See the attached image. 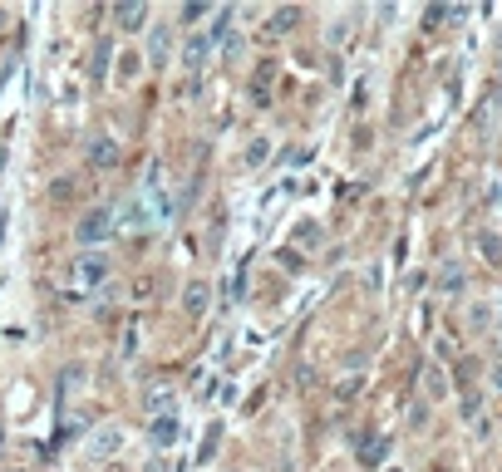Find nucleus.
<instances>
[{"mask_svg":"<svg viewBox=\"0 0 502 472\" xmlns=\"http://www.w3.org/2000/svg\"><path fill=\"white\" fill-rule=\"evenodd\" d=\"M207 55H212V35H192V40H187V49H183V64L197 74V69L207 64Z\"/></svg>","mask_w":502,"mask_h":472,"instance_id":"obj_3","label":"nucleus"},{"mask_svg":"<svg viewBox=\"0 0 502 472\" xmlns=\"http://www.w3.org/2000/svg\"><path fill=\"white\" fill-rule=\"evenodd\" d=\"M108 271H114V261H108V256H79V266H74V276L84 286H103Z\"/></svg>","mask_w":502,"mask_h":472,"instance_id":"obj_2","label":"nucleus"},{"mask_svg":"<svg viewBox=\"0 0 502 472\" xmlns=\"http://www.w3.org/2000/svg\"><path fill=\"white\" fill-rule=\"evenodd\" d=\"M183 305H187V315H202L207 310V281H192L187 295H183Z\"/></svg>","mask_w":502,"mask_h":472,"instance_id":"obj_6","label":"nucleus"},{"mask_svg":"<svg viewBox=\"0 0 502 472\" xmlns=\"http://www.w3.org/2000/svg\"><path fill=\"white\" fill-rule=\"evenodd\" d=\"M492 384H497V389H502V369H497V374H492Z\"/></svg>","mask_w":502,"mask_h":472,"instance_id":"obj_11","label":"nucleus"},{"mask_svg":"<svg viewBox=\"0 0 502 472\" xmlns=\"http://www.w3.org/2000/svg\"><path fill=\"white\" fill-rule=\"evenodd\" d=\"M162 60H167V30L158 25L153 30V64H162Z\"/></svg>","mask_w":502,"mask_h":472,"instance_id":"obj_10","label":"nucleus"},{"mask_svg":"<svg viewBox=\"0 0 502 472\" xmlns=\"http://www.w3.org/2000/svg\"><path fill=\"white\" fill-rule=\"evenodd\" d=\"M108 231H114V212H108V207H94V212L79 217L74 241H79V246H99V241H108Z\"/></svg>","mask_w":502,"mask_h":472,"instance_id":"obj_1","label":"nucleus"},{"mask_svg":"<svg viewBox=\"0 0 502 472\" xmlns=\"http://www.w3.org/2000/svg\"><path fill=\"white\" fill-rule=\"evenodd\" d=\"M89 157H94L99 168H114V163H119V143H114V138H94V143H89Z\"/></svg>","mask_w":502,"mask_h":472,"instance_id":"obj_4","label":"nucleus"},{"mask_svg":"<svg viewBox=\"0 0 502 472\" xmlns=\"http://www.w3.org/2000/svg\"><path fill=\"white\" fill-rule=\"evenodd\" d=\"M119 443H124V433H119V428H103V433L89 443V453H94V457H108V453H114Z\"/></svg>","mask_w":502,"mask_h":472,"instance_id":"obj_5","label":"nucleus"},{"mask_svg":"<svg viewBox=\"0 0 502 472\" xmlns=\"http://www.w3.org/2000/svg\"><path fill=\"white\" fill-rule=\"evenodd\" d=\"M173 438H178V418H158V423H153V443H158V448H167Z\"/></svg>","mask_w":502,"mask_h":472,"instance_id":"obj_7","label":"nucleus"},{"mask_svg":"<svg viewBox=\"0 0 502 472\" xmlns=\"http://www.w3.org/2000/svg\"><path fill=\"white\" fill-rule=\"evenodd\" d=\"M114 15H119V25H128V30H138V25H143V15H148V10H143V6H138V0H133V6H119V10H114Z\"/></svg>","mask_w":502,"mask_h":472,"instance_id":"obj_8","label":"nucleus"},{"mask_svg":"<svg viewBox=\"0 0 502 472\" xmlns=\"http://www.w3.org/2000/svg\"><path fill=\"white\" fill-rule=\"evenodd\" d=\"M0 168H6V152H0Z\"/></svg>","mask_w":502,"mask_h":472,"instance_id":"obj_12","label":"nucleus"},{"mask_svg":"<svg viewBox=\"0 0 502 472\" xmlns=\"http://www.w3.org/2000/svg\"><path fill=\"white\" fill-rule=\"evenodd\" d=\"M108 55H114V44H108V40H99V49H94V79H103V69H108Z\"/></svg>","mask_w":502,"mask_h":472,"instance_id":"obj_9","label":"nucleus"}]
</instances>
